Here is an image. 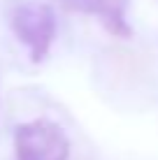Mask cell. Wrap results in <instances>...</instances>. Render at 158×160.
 Listing matches in <instances>:
<instances>
[{
  "instance_id": "3957f363",
  "label": "cell",
  "mask_w": 158,
  "mask_h": 160,
  "mask_svg": "<svg viewBox=\"0 0 158 160\" xmlns=\"http://www.w3.org/2000/svg\"><path fill=\"white\" fill-rule=\"evenodd\" d=\"M61 2L70 9L100 16L102 23L114 35H121V37L130 35V28L126 23V16H123V2L121 0H61Z\"/></svg>"
},
{
  "instance_id": "6da1fadb",
  "label": "cell",
  "mask_w": 158,
  "mask_h": 160,
  "mask_svg": "<svg viewBox=\"0 0 158 160\" xmlns=\"http://www.w3.org/2000/svg\"><path fill=\"white\" fill-rule=\"evenodd\" d=\"M14 153L16 160H68L70 142L58 123L35 118L16 128Z\"/></svg>"
},
{
  "instance_id": "7a4b0ae2",
  "label": "cell",
  "mask_w": 158,
  "mask_h": 160,
  "mask_svg": "<svg viewBox=\"0 0 158 160\" xmlns=\"http://www.w3.org/2000/svg\"><path fill=\"white\" fill-rule=\"evenodd\" d=\"M12 30L16 40L26 44L30 51V60L40 63L47 58L51 42L56 37V16L49 5L26 2L19 5L12 14Z\"/></svg>"
}]
</instances>
